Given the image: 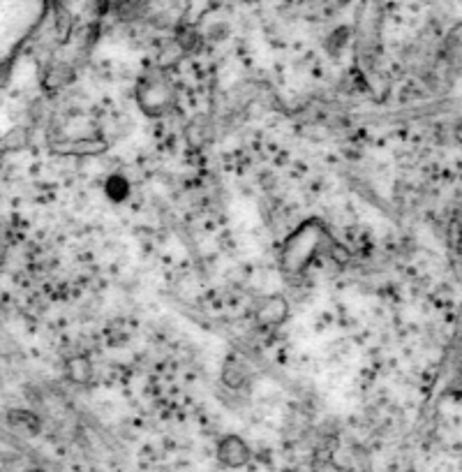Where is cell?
Wrapping results in <instances>:
<instances>
[{"mask_svg":"<svg viewBox=\"0 0 462 472\" xmlns=\"http://www.w3.org/2000/svg\"><path fill=\"white\" fill-rule=\"evenodd\" d=\"M47 14V0H0V72Z\"/></svg>","mask_w":462,"mask_h":472,"instance_id":"cell-1","label":"cell"},{"mask_svg":"<svg viewBox=\"0 0 462 472\" xmlns=\"http://www.w3.org/2000/svg\"><path fill=\"white\" fill-rule=\"evenodd\" d=\"M331 241L328 229L322 220H307L301 227L291 232L289 239L282 245L280 262L289 276H301L307 266L315 262L326 250V244Z\"/></svg>","mask_w":462,"mask_h":472,"instance_id":"cell-2","label":"cell"},{"mask_svg":"<svg viewBox=\"0 0 462 472\" xmlns=\"http://www.w3.org/2000/svg\"><path fill=\"white\" fill-rule=\"evenodd\" d=\"M137 102L148 116H164L176 104V86L164 70L146 72L137 84Z\"/></svg>","mask_w":462,"mask_h":472,"instance_id":"cell-3","label":"cell"},{"mask_svg":"<svg viewBox=\"0 0 462 472\" xmlns=\"http://www.w3.org/2000/svg\"><path fill=\"white\" fill-rule=\"evenodd\" d=\"M216 459L220 466L229 468V470H241L247 463L253 461V450L245 442V438L236 433H229L220 438L216 447Z\"/></svg>","mask_w":462,"mask_h":472,"instance_id":"cell-4","label":"cell"},{"mask_svg":"<svg viewBox=\"0 0 462 472\" xmlns=\"http://www.w3.org/2000/svg\"><path fill=\"white\" fill-rule=\"evenodd\" d=\"M287 315H289V304L282 297L273 294V297L263 298L262 304H259L257 325L262 329H273V326H280L287 320Z\"/></svg>","mask_w":462,"mask_h":472,"instance_id":"cell-5","label":"cell"},{"mask_svg":"<svg viewBox=\"0 0 462 472\" xmlns=\"http://www.w3.org/2000/svg\"><path fill=\"white\" fill-rule=\"evenodd\" d=\"M7 422H10L16 431H22V433L28 435H38L40 429H42V422H40L38 414L26 410V407H14V410H10V413H7Z\"/></svg>","mask_w":462,"mask_h":472,"instance_id":"cell-6","label":"cell"},{"mask_svg":"<svg viewBox=\"0 0 462 472\" xmlns=\"http://www.w3.org/2000/svg\"><path fill=\"white\" fill-rule=\"evenodd\" d=\"M67 378H70L75 385H88L93 378V366L86 357H72L67 361Z\"/></svg>","mask_w":462,"mask_h":472,"instance_id":"cell-7","label":"cell"},{"mask_svg":"<svg viewBox=\"0 0 462 472\" xmlns=\"http://www.w3.org/2000/svg\"><path fill=\"white\" fill-rule=\"evenodd\" d=\"M129 191H132V188H129V181L120 174L109 176L107 183H104V195H107L111 201L128 200Z\"/></svg>","mask_w":462,"mask_h":472,"instance_id":"cell-8","label":"cell"},{"mask_svg":"<svg viewBox=\"0 0 462 472\" xmlns=\"http://www.w3.org/2000/svg\"><path fill=\"white\" fill-rule=\"evenodd\" d=\"M225 382L229 387H243V382H245V369L241 364H236V361H227Z\"/></svg>","mask_w":462,"mask_h":472,"instance_id":"cell-9","label":"cell"},{"mask_svg":"<svg viewBox=\"0 0 462 472\" xmlns=\"http://www.w3.org/2000/svg\"><path fill=\"white\" fill-rule=\"evenodd\" d=\"M26 472H47V470H42V468H28Z\"/></svg>","mask_w":462,"mask_h":472,"instance_id":"cell-10","label":"cell"},{"mask_svg":"<svg viewBox=\"0 0 462 472\" xmlns=\"http://www.w3.org/2000/svg\"><path fill=\"white\" fill-rule=\"evenodd\" d=\"M245 3H250V0H245Z\"/></svg>","mask_w":462,"mask_h":472,"instance_id":"cell-11","label":"cell"}]
</instances>
